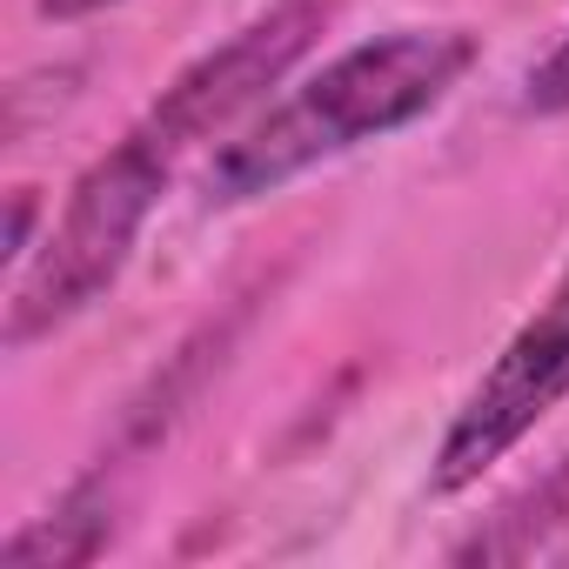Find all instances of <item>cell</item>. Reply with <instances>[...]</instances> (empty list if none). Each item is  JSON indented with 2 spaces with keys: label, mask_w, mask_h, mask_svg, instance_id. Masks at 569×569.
<instances>
[{
  "label": "cell",
  "mask_w": 569,
  "mask_h": 569,
  "mask_svg": "<svg viewBox=\"0 0 569 569\" xmlns=\"http://www.w3.org/2000/svg\"><path fill=\"white\" fill-rule=\"evenodd\" d=\"M522 114H536V121H562L569 114V34L522 74Z\"/></svg>",
  "instance_id": "5b68a950"
},
{
  "label": "cell",
  "mask_w": 569,
  "mask_h": 569,
  "mask_svg": "<svg viewBox=\"0 0 569 569\" xmlns=\"http://www.w3.org/2000/svg\"><path fill=\"white\" fill-rule=\"evenodd\" d=\"M322 21H329L322 0H274L261 21H248L241 34H228L221 48L188 61L161 88V101L108 154H94L81 168V181L68 188L41 248L28 254V268L8 289V349L14 356L74 329L94 302H108L121 268L134 261L141 228L154 221L161 194L174 188L181 161L289 74L316 48Z\"/></svg>",
  "instance_id": "6da1fadb"
},
{
  "label": "cell",
  "mask_w": 569,
  "mask_h": 569,
  "mask_svg": "<svg viewBox=\"0 0 569 569\" xmlns=\"http://www.w3.org/2000/svg\"><path fill=\"white\" fill-rule=\"evenodd\" d=\"M108 529H114V496H108V476H81L34 529H21L8 542L14 562H94L108 549Z\"/></svg>",
  "instance_id": "277c9868"
},
{
  "label": "cell",
  "mask_w": 569,
  "mask_h": 569,
  "mask_svg": "<svg viewBox=\"0 0 569 569\" xmlns=\"http://www.w3.org/2000/svg\"><path fill=\"white\" fill-rule=\"evenodd\" d=\"M108 8H121V0H34V14L41 21H94V14H108Z\"/></svg>",
  "instance_id": "52a82bcc"
},
{
  "label": "cell",
  "mask_w": 569,
  "mask_h": 569,
  "mask_svg": "<svg viewBox=\"0 0 569 569\" xmlns=\"http://www.w3.org/2000/svg\"><path fill=\"white\" fill-rule=\"evenodd\" d=\"M34 221H41V194H34V188H21V194L8 201V268H14V274H21V268H28V254L41 248V241H34Z\"/></svg>",
  "instance_id": "8992f818"
},
{
  "label": "cell",
  "mask_w": 569,
  "mask_h": 569,
  "mask_svg": "<svg viewBox=\"0 0 569 569\" xmlns=\"http://www.w3.org/2000/svg\"><path fill=\"white\" fill-rule=\"evenodd\" d=\"M476 54L482 41L469 28H396V34H376L336 54L302 88L281 94L261 121H248L234 141L214 148L201 174L208 208H248L261 194H281L289 181L316 174L322 161H342L369 141L416 128L429 108H442L462 88Z\"/></svg>",
  "instance_id": "7a4b0ae2"
},
{
  "label": "cell",
  "mask_w": 569,
  "mask_h": 569,
  "mask_svg": "<svg viewBox=\"0 0 569 569\" xmlns=\"http://www.w3.org/2000/svg\"><path fill=\"white\" fill-rule=\"evenodd\" d=\"M562 396H569V261L549 281V296L529 309V322L502 342V356L462 396L449 436L429 456V489L436 496L476 489L549 409H562Z\"/></svg>",
  "instance_id": "3957f363"
}]
</instances>
